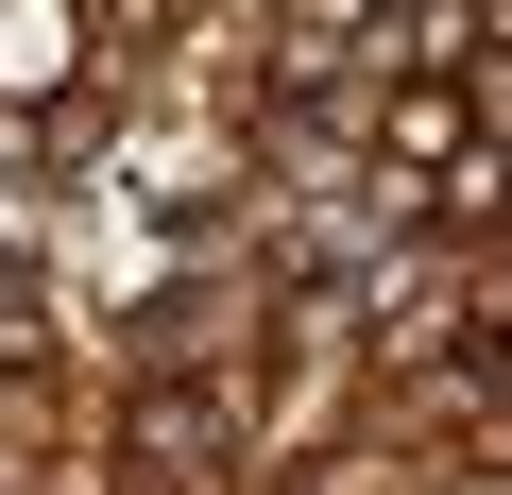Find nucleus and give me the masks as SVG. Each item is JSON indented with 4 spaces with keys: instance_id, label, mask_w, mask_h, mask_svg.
<instances>
[{
    "instance_id": "f257e3e1",
    "label": "nucleus",
    "mask_w": 512,
    "mask_h": 495,
    "mask_svg": "<svg viewBox=\"0 0 512 495\" xmlns=\"http://www.w3.org/2000/svg\"><path fill=\"white\" fill-rule=\"evenodd\" d=\"M359 137H376V171H427V188H444V171L478 154V103H461L444 69H410V86H376V120H359Z\"/></svg>"
},
{
    "instance_id": "f03ea898",
    "label": "nucleus",
    "mask_w": 512,
    "mask_h": 495,
    "mask_svg": "<svg viewBox=\"0 0 512 495\" xmlns=\"http://www.w3.org/2000/svg\"><path fill=\"white\" fill-rule=\"evenodd\" d=\"M69 18L86 0H0V86H69V52H86Z\"/></svg>"
},
{
    "instance_id": "7ed1b4c3",
    "label": "nucleus",
    "mask_w": 512,
    "mask_h": 495,
    "mask_svg": "<svg viewBox=\"0 0 512 495\" xmlns=\"http://www.w3.org/2000/svg\"><path fill=\"white\" fill-rule=\"evenodd\" d=\"M205 427H222V393H205V376H154V393H137V444H154V461H188Z\"/></svg>"
},
{
    "instance_id": "20e7f679",
    "label": "nucleus",
    "mask_w": 512,
    "mask_h": 495,
    "mask_svg": "<svg viewBox=\"0 0 512 495\" xmlns=\"http://www.w3.org/2000/svg\"><path fill=\"white\" fill-rule=\"evenodd\" d=\"M35 359H52V308H35V274H18V257H0V376H35Z\"/></svg>"
},
{
    "instance_id": "39448f33",
    "label": "nucleus",
    "mask_w": 512,
    "mask_h": 495,
    "mask_svg": "<svg viewBox=\"0 0 512 495\" xmlns=\"http://www.w3.org/2000/svg\"><path fill=\"white\" fill-rule=\"evenodd\" d=\"M461 35H495V52H512V0H461Z\"/></svg>"
},
{
    "instance_id": "423d86ee",
    "label": "nucleus",
    "mask_w": 512,
    "mask_h": 495,
    "mask_svg": "<svg viewBox=\"0 0 512 495\" xmlns=\"http://www.w3.org/2000/svg\"><path fill=\"white\" fill-rule=\"evenodd\" d=\"M495 222H512V171H495Z\"/></svg>"
}]
</instances>
